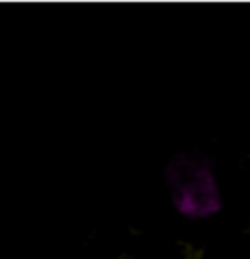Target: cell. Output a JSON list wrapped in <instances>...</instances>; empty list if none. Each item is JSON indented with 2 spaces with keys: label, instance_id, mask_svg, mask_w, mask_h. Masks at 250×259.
Listing matches in <instances>:
<instances>
[{
  "label": "cell",
  "instance_id": "6da1fadb",
  "mask_svg": "<svg viewBox=\"0 0 250 259\" xmlns=\"http://www.w3.org/2000/svg\"><path fill=\"white\" fill-rule=\"evenodd\" d=\"M184 247H188V249H186V257L188 259L203 257V249H201V247H196V246H192V244H188V246H184Z\"/></svg>",
  "mask_w": 250,
  "mask_h": 259
}]
</instances>
